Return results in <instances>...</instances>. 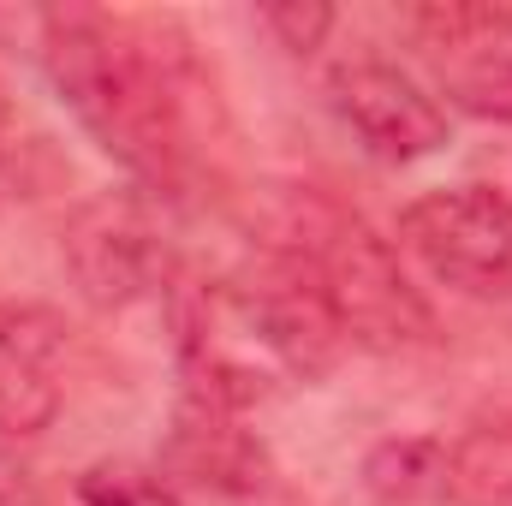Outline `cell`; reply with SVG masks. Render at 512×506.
Listing matches in <instances>:
<instances>
[{
    "label": "cell",
    "mask_w": 512,
    "mask_h": 506,
    "mask_svg": "<svg viewBox=\"0 0 512 506\" xmlns=\"http://www.w3.org/2000/svg\"><path fill=\"white\" fill-rule=\"evenodd\" d=\"M42 66L78 126L143 191L185 197L221 179V161L233 155V114L179 18L54 6L42 12Z\"/></svg>",
    "instance_id": "cell-1"
},
{
    "label": "cell",
    "mask_w": 512,
    "mask_h": 506,
    "mask_svg": "<svg viewBox=\"0 0 512 506\" xmlns=\"http://www.w3.org/2000/svg\"><path fill=\"white\" fill-rule=\"evenodd\" d=\"M340 328L286 251L262 245L239 274L203 280L179 304L185 399L209 411H251L286 381H316L340 358Z\"/></svg>",
    "instance_id": "cell-2"
},
{
    "label": "cell",
    "mask_w": 512,
    "mask_h": 506,
    "mask_svg": "<svg viewBox=\"0 0 512 506\" xmlns=\"http://www.w3.org/2000/svg\"><path fill=\"white\" fill-rule=\"evenodd\" d=\"M268 245L286 251L310 274L340 340L370 346V352H411V346L435 340V310L399 268V251L364 215L334 203L328 191L292 185L280 197V221H274Z\"/></svg>",
    "instance_id": "cell-3"
},
{
    "label": "cell",
    "mask_w": 512,
    "mask_h": 506,
    "mask_svg": "<svg viewBox=\"0 0 512 506\" xmlns=\"http://www.w3.org/2000/svg\"><path fill=\"white\" fill-rule=\"evenodd\" d=\"M399 245L441 286L512 304V197L495 185H441L399 209Z\"/></svg>",
    "instance_id": "cell-4"
},
{
    "label": "cell",
    "mask_w": 512,
    "mask_h": 506,
    "mask_svg": "<svg viewBox=\"0 0 512 506\" xmlns=\"http://www.w3.org/2000/svg\"><path fill=\"white\" fill-rule=\"evenodd\" d=\"M405 30L447 108L489 126H512V6L501 0L411 6Z\"/></svg>",
    "instance_id": "cell-5"
},
{
    "label": "cell",
    "mask_w": 512,
    "mask_h": 506,
    "mask_svg": "<svg viewBox=\"0 0 512 506\" xmlns=\"http://www.w3.org/2000/svg\"><path fill=\"white\" fill-rule=\"evenodd\" d=\"M328 102L346 126L358 131V143L376 161H423L435 149H447V114L441 102L399 66L387 60H346L328 78Z\"/></svg>",
    "instance_id": "cell-6"
},
{
    "label": "cell",
    "mask_w": 512,
    "mask_h": 506,
    "mask_svg": "<svg viewBox=\"0 0 512 506\" xmlns=\"http://www.w3.org/2000/svg\"><path fill=\"white\" fill-rule=\"evenodd\" d=\"M66 262L78 274V286L96 304H131L143 292L161 286L167 274V245L149 221V209L131 191H108L96 203H84L66 227Z\"/></svg>",
    "instance_id": "cell-7"
},
{
    "label": "cell",
    "mask_w": 512,
    "mask_h": 506,
    "mask_svg": "<svg viewBox=\"0 0 512 506\" xmlns=\"http://www.w3.org/2000/svg\"><path fill=\"white\" fill-rule=\"evenodd\" d=\"M66 399V322L48 304H0V435H42Z\"/></svg>",
    "instance_id": "cell-8"
},
{
    "label": "cell",
    "mask_w": 512,
    "mask_h": 506,
    "mask_svg": "<svg viewBox=\"0 0 512 506\" xmlns=\"http://www.w3.org/2000/svg\"><path fill=\"white\" fill-rule=\"evenodd\" d=\"M441 501L512 506V417L471 423L453 441H441Z\"/></svg>",
    "instance_id": "cell-9"
},
{
    "label": "cell",
    "mask_w": 512,
    "mask_h": 506,
    "mask_svg": "<svg viewBox=\"0 0 512 506\" xmlns=\"http://www.w3.org/2000/svg\"><path fill=\"white\" fill-rule=\"evenodd\" d=\"M364 483L382 501H441V441H382Z\"/></svg>",
    "instance_id": "cell-10"
},
{
    "label": "cell",
    "mask_w": 512,
    "mask_h": 506,
    "mask_svg": "<svg viewBox=\"0 0 512 506\" xmlns=\"http://www.w3.org/2000/svg\"><path fill=\"white\" fill-rule=\"evenodd\" d=\"M78 495H84V506H179L173 483L143 465H96Z\"/></svg>",
    "instance_id": "cell-11"
},
{
    "label": "cell",
    "mask_w": 512,
    "mask_h": 506,
    "mask_svg": "<svg viewBox=\"0 0 512 506\" xmlns=\"http://www.w3.org/2000/svg\"><path fill=\"white\" fill-rule=\"evenodd\" d=\"M262 24L280 36V48L310 54V48H322V36L334 30V12H328V6H316V0H286V6H268V12H262Z\"/></svg>",
    "instance_id": "cell-12"
},
{
    "label": "cell",
    "mask_w": 512,
    "mask_h": 506,
    "mask_svg": "<svg viewBox=\"0 0 512 506\" xmlns=\"http://www.w3.org/2000/svg\"><path fill=\"white\" fill-rule=\"evenodd\" d=\"M18 114H12V102H6V90H0V203L12 197V173H18V155H24V137H18Z\"/></svg>",
    "instance_id": "cell-13"
}]
</instances>
